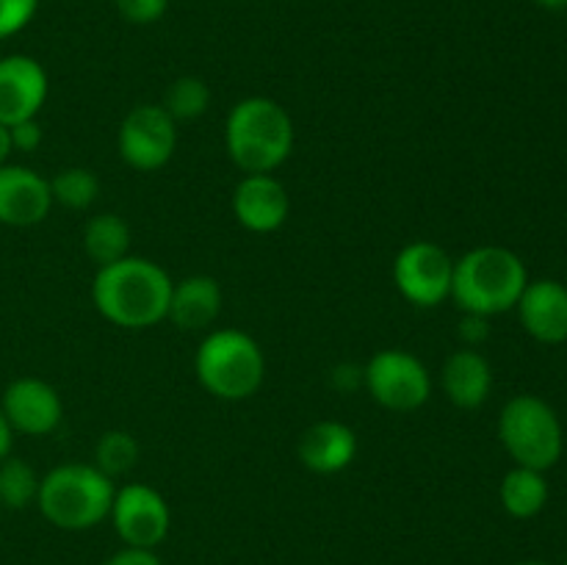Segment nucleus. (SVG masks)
Returning a JSON list of instances; mask_svg holds the SVG:
<instances>
[{
  "instance_id": "34",
  "label": "nucleus",
  "mask_w": 567,
  "mask_h": 565,
  "mask_svg": "<svg viewBox=\"0 0 567 565\" xmlns=\"http://www.w3.org/2000/svg\"><path fill=\"white\" fill-rule=\"evenodd\" d=\"M565 565H567V559H565Z\"/></svg>"
},
{
  "instance_id": "1",
  "label": "nucleus",
  "mask_w": 567,
  "mask_h": 565,
  "mask_svg": "<svg viewBox=\"0 0 567 565\" xmlns=\"http://www.w3.org/2000/svg\"><path fill=\"white\" fill-rule=\"evenodd\" d=\"M172 277L155 260L125 255L122 260L100 266L92 282V302L103 319L127 330L155 327L169 314Z\"/></svg>"
},
{
  "instance_id": "14",
  "label": "nucleus",
  "mask_w": 567,
  "mask_h": 565,
  "mask_svg": "<svg viewBox=\"0 0 567 565\" xmlns=\"http://www.w3.org/2000/svg\"><path fill=\"white\" fill-rule=\"evenodd\" d=\"M288 192L271 172L244 175L233 188V214L249 233H275L288 219Z\"/></svg>"
},
{
  "instance_id": "20",
  "label": "nucleus",
  "mask_w": 567,
  "mask_h": 565,
  "mask_svg": "<svg viewBox=\"0 0 567 565\" xmlns=\"http://www.w3.org/2000/svg\"><path fill=\"white\" fill-rule=\"evenodd\" d=\"M546 471L515 465L502 480V504L513 518H535L548 502Z\"/></svg>"
},
{
  "instance_id": "28",
  "label": "nucleus",
  "mask_w": 567,
  "mask_h": 565,
  "mask_svg": "<svg viewBox=\"0 0 567 565\" xmlns=\"http://www.w3.org/2000/svg\"><path fill=\"white\" fill-rule=\"evenodd\" d=\"M105 565H161V559L155 557L153 548L127 546L122 552H116Z\"/></svg>"
},
{
  "instance_id": "31",
  "label": "nucleus",
  "mask_w": 567,
  "mask_h": 565,
  "mask_svg": "<svg viewBox=\"0 0 567 565\" xmlns=\"http://www.w3.org/2000/svg\"><path fill=\"white\" fill-rule=\"evenodd\" d=\"M11 153H14V150H11V136H9V127H6V125H0V166L6 164V158H9Z\"/></svg>"
},
{
  "instance_id": "7",
  "label": "nucleus",
  "mask_w": 567,
  "mask_h": 565,
  "mask_svg": "<svg viewBox=\"0 0 567 565\" xmlns=\"http://www.w3.org/2000/svg\"><path fill=\"white\" fill-rule=\"evenodd\" d=\"M363 388L382 408L419 410L432 397V374L408 349H380L363 369Z\"/></svg>"
},
{
  "instance_id": "24",
  "label": "nucleus",
  "mask_w": 567,
  "mask_h": 565,
  "mask_svg": "<svg viewBox=\"0 0 567 565\" xmlns=\"http://www.w3.org/2000/svg\"><path fill=\"white\" fill-rule=\"evenodd\" d=\"M138 460V443L131 432L111 430L94 446V465H97L103 474H109L111 480L125 471H131Z\"/></svg>"
},
{
  "instance_id": "8",
  "label": "nucleus",
  "mask_w": 567,
  "mask_h": 565,
  "mask_svg": "<svg viewBox=\"0 0 567 565\" xmlns=\"http://www.w3.org/2000/svg\"><path fill=\"white\" fill-rule=\"evenodd\" d=\"M454 258L432 242H410L393 260V286L415 308H437L452 297Z\"/></svg>"
},
{
  "instance_id": "17",
  "label": "nucleus",
  "mask_w": 567,
  "mask_h": 565,
  "mask_svg": "<svg viewBox=\"0 0 567 565\" xmlns=\"http://www.w3.org/2000/svg\"><path fill=\"white\" fill-rule=\"evenodd\" d=\"M358 454V435L341 421H319L299 441V460L316 474H338Z\"/></svg>"
},
{
  "instance_id": "30",
  "label": "nucleus",
  "mask_w": 567,
  "mask_h": 565,
  "mask_svg": "<svg viewBox=\"0 0 567 565\" xmlns=\"http://www.w3.org/2000/svg\"><path fill=\"white\" fill-rule=\"evenodd\" d=\"M11 438H14V430H11V424L3 415V408H0V460L11 454Z\"/></svg>"
},
{
  "instance_id": "6",
  "label": "nucleus",
  "mask_w": 567,
  "mask_h": 565,
  "mask_svg": "<svg viewBox=\"0 0 567 565\" xmlns=\"http://www.w3.org/2000/svg\"><path fill=\"white\" fill-rule=\"evenodd\" d=\"M498 438L515 465L535 471L554 469L565 449V432L557 410L535 393H518L504 404L498 415Z\"/></svg>"
},
{
  "instance_id": "25",
  "label": "nucleus",
  "mask_w": 567,
  "mask_h": 565,
  "mask_svg": "<svg viewBox=\"0 0 567 565\" xmlns=\"http://www.w3.org/2000/svg\"><path fill=\"white\" fill-rule=\"evenodd\" d=\"M39 0H0V39L20 33L37 17Z\"/></svg>"
},
{
  "instance_id": "32",
  "label": "nucleus",
  "mask_w": 567,
  "mask_h": 565,
  "mask_svg": "<svg viewBox=\"0 0 567 565\" xmlns=\"http://www.w3.org/2000/svg\"><path fill=\"white\" fill-rule=\"evenodd\" d=\"M535 3L543 6V9H551V11L567 9V0H535Z\"/></svg>"
},
{
  "instance_id": "13",
  "label": "nucleus",
  "mask_w": 567,
  "mask_h": 565,
  "mask_svg": "<svg viewBox=\"0 0 567 565\" xmlns=\"http://www.w3.org/2000/svg\"><path fill=\"white\" fill-rule=\"evenodd\" d=\"M53 208L50 181L28 166H0V225L31 227L48 219Z\"/></svg>"
},
{
  "instance_id": "12",
  "label": "nucleus",
  "mask_w": 567,
  "mask_h": 565,
  "mask_svg": "<svg viewBox=\"0 0 567 565\" xmlns=\"http://www.w3.org/2000/svg\"><path fill=\"white\" fill-rule=\"evenodd\" d=\"M6 421L22 435H50L64 419L59 391L39 377H20L11 382L0 399Z\"/></svg>"
},
{
  "instance_id": "3",
  "label": "nucleus",
  "mask_w": 567,
  "mask_h": 565,
  "mask_svg": "<svg viewBox=\"0 0 567 565\" xmlns=\"http://www.w3.org/2000/svg\"><path fill=\"white\" fill-rule=\"evenodd\" d=\"M529 282V271L518 253L507 247H476L454 260L452 297L463 314L491 316L515 310Z\"/></svg>"
},
{
  "instance_id": "15",
  "label": "nucleus",
  "mask_w": 567,
  "mask_h": 565,
  "mask_svg": "<svg viewBox=\"0 0 567 565\" xmlns=\"http://www.w3.org/2000/svg\"><path fill=\"white\" fill-rule=\"evenodd\" d=\"M520 325L535 341L563 343L567 341V286L551 277L526 282L518 305Z\"/></svg>"
},
{
  "instance_id": "16",
  "label": "nucleus",
  "mask_w": 567,
  "mask_h": 565,
  "mask_svg": "<svg viewBox=\"0 0 567 565\" xmlns=\"http://www.w3.org/2000/svg\"><path fill=\"white\" fill-rule=\"evenodd\" d=\"M441 382L443 393H446V399L454 408L474 410L482 408L487 397H491L493 369L485 355L476 352L474 347H465L449 355L441 371Z\"/></svg>"
},
{
  "instance_id": "10",
  "label": "nucleus",
  "mask_w": 567,
  "mask_h": 565,
  "mask_svg": "<svg viewBox=\"0 0 567 565\" xmlns=\"http://www.w3.org/2000/svg\"><path fill=\"white\" fill-rule=\"evenodd\" d=\"M111 521L116 535L136 548H153L169 535L172 513L166 499L144 482H127L114 493Z\"/></svg>"
},
{
  "instance_id": "18",
  "label": "nucleus",
  "mask_w": 567,
  "mask_h": 565,
  "mask_svg": "<svg viewBox=\"0 0 567 565\" xmlns=\"http://www.w3.org/2000/svg\"><path fill=\"white\" fill-rule=\"evenodd\" d=\"M221 310V288L210 275L183 277L172 286L169 314L166 319L181 330H205Z\"/></svg>"
},
{
  "instance_id": "11",
  "label": "nucleus",
  "mask_w": 567,
  "mask_h": 565,
  "mask_svg": "<svg viewBox=\"0 0 567 565\" xmlns=\"http://www.w3.org/2000/svg\"><path fill=\"white\" fill-rule=\"evenodd\" d=\"M48 72L31 55H3L0 59V125L37 120L48 100Z\"/></svg>"
},
{
  "instance_id": "2",
  "label": "nucleus",
  "mask_w": 567,
  "mask_h": 565,
  "mask_svg": "<svg viewBox=\"0 0 567 565\" xmlns=\"http://www.w3.org/2000/svg\"><path fill=\"white\" fill-rule=\"evenodd\" d=\"M225 147L244 175L280 170L293 150V122L271 97H244L225 122Z\"/></svg>"
},
{
  "instance_id": "26",
  "label": "nucleus",
  "mask_w": 567,
  "mask_h": 565,
  "mask_svg": "<svg viewBox=\"0 0 567 565\" xmlns=\"http://www.w3.org/2000/svg\"><path fill=\"white\" fill-rule=\"evenodd\" d=\"M169 9V0H116V11L122 20L133 25H153Z\"/></svg>"
},
{
  "instance_id": "27",
  "label": "nucleus",
  "mask_w": 567,
  "mask_h": 565,
  "mask_svg": "<svg viewBox=\"0 0 567 565\" xmlns=\"http://www.w3.org/2000/svg\"><path fill=\"white\" fill-rule=\"evenodd\" d=\"M11 136V150H20V153H31L42 144V127L37 125V120L17 122V125L9 127Z\"/></svg>"
},
{
  "instance_id": "21",
  "label": "nucleus",
  "mask_w": 567,
  "mask_h": 565,
  "mask_svg": "<svg viewBox=\"0 0 567 565\" xmlns=\"http://www.w3.org/2000/svg\"><path fill=\"white\" fill-rule=\"evenodd\" d=\"M42 476L22 458L0 460V507L22 510L37 502Z\"/></svg>"
},
{
  "instance_id": "29",
  "label": "nucleus",
  "mask_w": 567,
  "mask_h": 565,
  "mask_svg": "<svg viewBox=\"0 0 567 565\" xmlns=\"http://www.w3.org/2000/svg\"><path fill=\"white\" fill-rule=\"evenodd\" d=\"M487 319L485 316H474V314H465L463 319V327H460V336H463V341L468 343V347H476V343H482L487 338Z\"/></svg>"
},
{
  "instance_id": "4",
  "label": "nucleus",
  "mask_w": 567,
  "mask_h": 565,
  "mask_svg": "<svg viewBox=\"0 0 567 565\" xmlns=\"http://www.w3.org/2000/svg\"><path fill=\"white\" fill-rule=\"evenodd\" d=\"M199 386L225 402H244L264 386L266 358L260 343L236 327L210 330L194 355Z\"/></svg>"
},
{
  "instance_id": "22",
  "label": "nucleus",
  "mask_w": 567,
  "mask_h": 565,
  "mask_svg": "<svg viewBox=\"0 0 567 565\" xmlns=\"http://www.w3.org/2000/svg\"><path fill=\"white\" fill-rule=\"evenodd\" d=\"M161 105L169 111V116L175 122L199 120V116H203L210 105V89L203 78L183 75V78H177L169 89H166L164 103Z\"/></svg>"
},
{
  "instance_id": "19",
  "label": "nucleus",
  "mask_w": 567,
  "mask_h": 565,
  "mask_svg": "<svg viewBox=\"0 0 567 565\" xmlns=\"http://www.w3.org/2000/svg\"><path fill=\"white\" fill-rule=\"evenodd\" d=\"M83 249L100 266H109L131 255V227L120 214L92 216L83 227Z\"/></svg>"
},
{
  "instance_id": "35",
  "label": "nucleus",
  "mask_w": 567,
  "mask_h": 565,
  "mask_svg": "<svg viewBox=\"0 0 567 565\" xmlns=\"http://www.w3.org/2000/svg\"><path fill=\"white\" fill-rule=\"evenodd\" d=\"M0 59H3V55H0Z\"/></svg>"
},
{
  "instance_id": "5",
  "label": "nucleus",
  "mask_w": 567,
  "mask_h": 565,
  "mask_svg": "<svg viewBox=\"0 0 567 565\" xmlns=\"http://www.w3.org/2000/svg\"><path fill=\"white\" fill-rule=\"evenodd\" d=\"M114 480L94 463H64L39 482V510L59 530H92L111 515Z\"/></svg>"
},
{
  "instance_id": "23",
  "label": "nucleus",
  "mask_w": 567,
  "mask_h": 565,
  "mask_svg": "<svg viewBox=\"0 0 567 565\" xmlns=\"http://www.w3.org/2000/svg\"><path fill=\"white\" fill-rule=\"evenodd\" d=\"M50 194H53V203L70 210H83L97 199L100 181L92 170L70 166V170H61L59 175L50 177Z\"/></svg>"
},
{
  "instance_id": "33",
  "label": "nucleus",
  "mask_w": 567,
  "mask_h": 565,
  "mask_svg": "<svg viewBox=\"0 0 567 565\" xmlns=\"http://www.w3.org/2000/svg\"><path fill=\"white\" fill-rule=\"evenodd\" d=\"M518 565H546V563H537V559H526V563H518Z\"/></svg>"
},
{
  "instance_id": "9",
  "label": "nucleus",
  "mask_w": 567,
  "mask_h": 565,
  "mask_svg": "<svg viewBox=\"0 0 567 565\" xmlns=\"http://www.w3.org/2000/svg\"><path fill=\"white\" fill-rule=\"evenodd\" d=\"M120 158L138 172L164 170L177 147V122L164 105H136L116 133Z\"/></svg>"
}]
</instances>
